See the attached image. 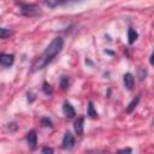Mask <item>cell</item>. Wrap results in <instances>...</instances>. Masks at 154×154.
Here are the masks:
<instances>
[{
    "label": "cell",
    "instance_id": "1",
    "mask_svg": "<svg viewBox=\"0 0 154 154\" xmlns=\"http://www.w3.org/2000/svg\"><path fill=\"white\" fill-rule=\"evenodd\" d=\"M63 47H64V38L63 37H55V38H53V41L47 46V48L45 49V52L32 64L31 71L35 72L37 70H41V69L46 67L61 52Z\"/></svg>",
    "mask_w": 154,
    "mask_h": 154
},
{
    "label": "cell",
    "instance_id": "2",
    "mask_svg": "<svg viewBox=\"0 0 154 154\" xmlns=\"http://www.w3.org/2000/svg\"><path fill=\"white\" fill-rule=\"evenodd\" d=\"M20 7V13L28 17H34L40 14V7L34 4H18Z\"/></svg>",
    "mask_w": 154,
    "mask_h": 154
},
{
    "label": "cell",
    "instance_id": "3",
    "mask_svg": "<svg viewBox=\"0 0 154 154\" xmlns=\"http://www.w3.org/2000/svg\"><path fill=\"white\" fill-rule=\"evenodd\" d=\"M75 144V138L72 136V134L70 131H66L65 135H64V138H63V143H61V147L64 149H71Z\"/></svg>",
    "mask_w": 154,
    "mask_h": 154
},
{
    "label": "cell",
    "instance_id": "4",
    "mask_svg": "<svg viewBox=\"0 0 154 154\" xmlns=\"http://www.w3.org/2000/svg\"><path fill=\"white\" fill-rule=\"evenodd\" d=\"M26 142H28V146L30 147V149H35L36 148V144H37V135H36V131L35 130H30L26 134Z\"/></svg>",
    "mask_w": 154,
    "mask_h": 154
},
{
    "label": "cell",
    "instance_id": "5",
    "mask_svg": "<svg viewBox=\"0 0 154 154\" xmlns=\"http://www.w3.org/2000/svg\"><path fill=\"white\" fill-rule=\"evenodd\" d=\"M13 61H14L13 54H7V53H1L0 54V65H2L5 67H8L13 64Z\"/></svg>",
    "mask_w": 154,
    "mask_h": 154
},
{
    "label": "cell",
    "instance_id": "6",
    "mask_svg": "<svg viewBox=\"0 0 154 154\" xmlns=\"http://www.w3.org/2000/svg\"><path fill=\"white\" fill-rule=\"evenodd\" d=\"M123 81H124V85H125L126 89L131 90L134 88V85H135V78H134V76L130 72H128V73H125L123 76Z\"/></svg>",
    "mask_w": 154,
    "mask_h": 154
},
{
    "label": "cell",
    "instance_id": "7",
    "mask_svg": "<svg viewBox=\"0 0 154 154\" xmlns=\"http://www.w3.org/2000/svg\"><path fill=\"white\" fill-rule=\"evenodd\" d=\"M63 113H64L67 118H73L75 114H76L75 108H73L72 105H71L70 102H67V101H65L64 105H63Z\"/></svg>",
    "mask_w": 154,
    "mask_h": 154
},
{
    "label": "cell",
    "instance_id": "8",
    "mask_svg": "<svg viewBox=\"0 0 154 154\" xmlns=\"http://www.w3.org/2000/svg\"><path fill=\"white\" fill-rule=\"evenodd\" d=\"M70 1H78V0H45V4L51 7V8H54V7H58V6H61L66 2H70Z\"/></svg>",
    "mask_w": 154,
    "mask_h": 154
},
{
    "label": "cell",
    "instance_id": "9",
    "mask_svg": "<svg viewBox=\"0 0 154 154\" xmlns=\"http://www.w3.org/2000/svg\"><path fill=\"white\" fill-rule=\"evenodd\" d=\"M83 123H84V118L79 117L75 120V131L77 132V135H82L83 134Z\"/></svg>",
    "mask_w": 154,
    "mask_h": 154
},
{
    "label": "cell",
    "instance_id": "10",
    "mask_svg": "<svg viewBox=\"0 0 154 154\" xmlns=\"http://www.w3.org/2000/svg\"><path fill=\"white\" fill-rule=\"evenodd\" d=\"M137 37H138V34H137V31L135 29H129L128 30V38H129V43L130 45H132L137 40Z\"/></svg>",
    "mask_w": 154,
    "mask_h": 154
},
{
    "label": "cell",
    "instance_id": "11",
    "mask_svg": "<svg viewBox=\"0 0 154 154\" xmlns=\"http://www.w3.org/2000/svg\"><path fill=\"white\" fill-rule=\"evenodd\" d=\"M140 99H141V95L138 94V95H137V96H136V97H135V99H134V100H132V101L129 103V106H128V108H126V112H128V113H131V112H132V111L136 108V106L138 105Z\"/></svg>",
    "mask_w": 154,
    "mask_h": 154
},
{
    "label": "cell",
    "instance_id": "12",
    "mask_svg": "<svg viewBox=\"0 0 154 154\" xmlns=\"http://www.w3.org/2000/svg\"><path fill=\"white\" fill-rule=\"evenodd\" d=\"M88 116H89L90 118H93V119L97 118V112L95 111V108H94V103H93L91 101L89 102V106H88Z\"/></svg>",
    "mask_w": 154,
    "mask_h": 154
},
{
    "label": "cell",
    "instance_id": "13",
    "mask_svg": "<svg viewBox=\"0 0 154 154\" xmlns=\"http://www.w3.org/2000/svg\"><path fill=\"white\" fill-rule=\"evenodd\" d=\"M42 90H43V93H45L46 95H52V94H53V88H52V85H51L48 82H43V84H42Z\"/></svg>",
    "mask_w": 154,
    "mask_h": 154
},
{
    "label": "cell",
    "instance_id": "14",
    "mask_svg": "<svg viewBox=\"0 0 154 154\" xmlns=\"http://www.w3.org/2000/svg\"><path fill=\"white\" fill-rule=\"evenodd\" d=\"M69 84H70V79H69V77L63 76L61 79H60V87H61V89H63V90H66V89L69 88Z\"/></svg>",
    "mask_w": 154,
    "mask_h": 154
},
{
    "label": "cell",
    "instance_id": "15",
    "mask_svg": "<svg viewBox=\"0 0 154 154\" xmlns=\"http://www.w3.org/2000/svg\"><path fill=\"white\" fill-rule=\"evenodd\" d=\"M41 125L45 126V128H53V123H52V120H51L49 118H47V117L41 118Z\"/></svg>",
    "mask_w": 154,
    "mask_h": 154
},
{
    "label": "cell",
    "instance_id": "16",
    "mask_svg": "<svg viewBox=\"0 0 154 154\" xmlns=\"http://www.w3.org/2000/svg\"><path fill=\"white\" fill-rule=\"evenodd\" d=\"M11 35V31L5 28H0V38H6Z\"/></svg>",
    "mask_w": 154,
    "mask_h": 154
},
{
    "label": "cell",
    "instance_id": "17",
    "mask_svg": "<svg viewBox=\"0 0 154 154\" xmlns=\"http://www.w3.org/2000/svg\"><path fill=\"white\" fill-rule=\"evenodd\" d=\"M42 153H53L54 150L52 149V148H48V147H45V148H42V150H41Z\"/></svg>",
    "mask_w": 154,
    "mask_h": 154
},
{
    "label": "cell",
    "instance_id": "18",
    "mask_svg": "<svg viewBox=\"0 0 154 154\" xmlns=\"http://www.w3.org/2000/svg\"><path fill=\"white\" fill-rule=\"evenodd\" d=\"M132 150L130 149V148H124V149H119L118 150V153H131Z\"/></svg>",
    "mask_w": 154,
    "mask_h": 154
},
{
    "label": "cell",
    "instance_id": "19",
    "mask_svg": "<svg viewBox=\"0 0 154 154\" xmlns=\"http://www.w3.org/2000/svg\"><path fill=\"white\" fill-rule=\"evenodd\" d=\"M150 64H153V54L150 55Z\"/></svg>",
    "mask_w": 154,
    "mask_h": 154
}]
</instances>
